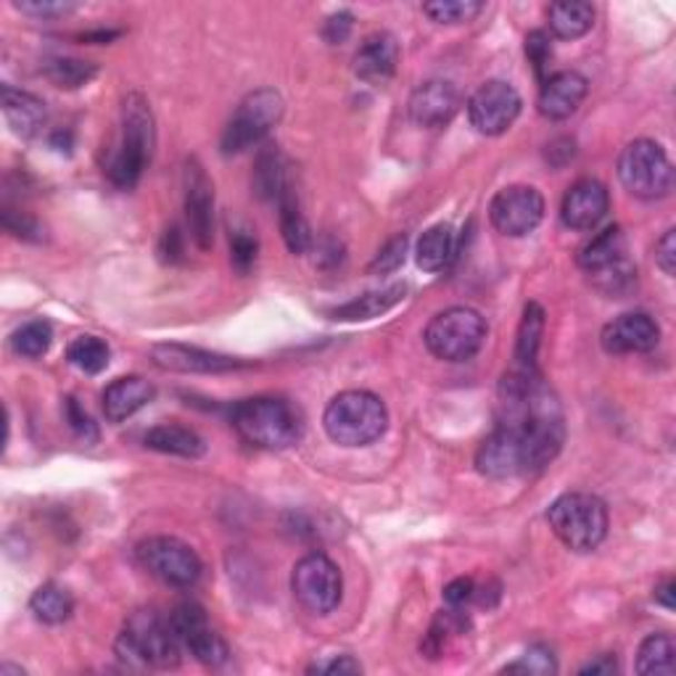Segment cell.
I'll return each mask as SVG.
<instances>
[{
	"label": "cell",
	"mask_w": 676,
	"mask_h": 676,
	"mask_svg": "<svg viewBox=\"0 0 676 676\" xmlns=\"http://www.w3.org/2000/svg\"><path fill=\"white\" fill-rule=\"evenodd\" d=\"M610 209L608 188L600 180H579L568 188L560 203V220L570 230H592Z\"/></svg>",
	"instance_id": "obj_18"
},
{
	"label": "cell",
	"mask_w": 676,
	"mask_h": 676,
	"mask_svg": "<svg viewBox=\"0 0 676 676\" xmlns=\"http://www.w3.org/2000/svg\"><path fill=\"white\" fill-rule=\"evenodd\" d=\"M138 560L167 587L188 589L201 579V558L193 547L175 537H151L138 545Z\"/></svg>",
	"instance_id": "obj_11"
},
{
	"label": "cell",
	"mask_w": 676,
	"mask_h": 676,
	"mask_svg": "<svg viewBox=\"0 0 676 676\" xmlns=\"http://www.w3.org/2000/svg\"><path fill=\"white\" fill-rule=\"evenodd\" d=\"M98 74V67L93 61L84 59H53L48 61L46 77L51 80L56 88L77 90L82 84H88Z\"/></svg>",
	"instance_id": "obj_36"
},
{
	"label": "cell",
	"mask_w": 676,
	"mask_h": 676,
	"mask_svg": "<svg viewBox=\"0 0 676 676\" xmlns=\"http://www.w3.org/2000/svg\"><path fill=\"white\" fill-rule=\"evenodd\" d=\"M589 284L605 296L622 299V296H629L637 288V267L629 262V257H624L618 262L603 267V270L589 272Z\"/></svg>",
	"instance_id": "obj_34"
},
{
	"label": "cell",
	"mask_w": 676,
	"mask_h": 676,
	"mask_svg": "<svg viewBox=\"0 0 676 676\" xmlns=\"http://www.w3.org/2000/svg\"><path fill=\"white\" fill-rule=\"evenodd\" d=\"M17 9L34 19H59L72 13L77 3H69V0H19Z\"/></svg>",
	"instance_id": "obj_44"
},
{
	"label": "cell",
	"mask_w": 676,
	"mask_h": 676,
	"mask_svg": "<svg viewBox=\"0 0 676 676\" xmlns=\"http://www.w3.org/2000/svg\"><path fill=\"white\" fill-rule=\"evenodd\" d=\"M407 286H389L384 288V291H370L365 296H357V299L347 301V305L330 309V317L334 320H347V322H357V320H372V317L386 315L389 309H394L399 305L401 299H405Z\"/></svg>",
	"instance_id": "obj_27"
},
{
	"label": "cell",
	"mask_w": 676,
	"mask_h": 676,
	"mask_svg": "<svg viewBox=\"0 0 676 676\" xmlns=\"http://www.w3.org/2000/svg\"><path fill=\"white\" fill-rule=\"evenodd\" d=\"M3 228L11 232V236L24 238V241H40L42 230L38 220H32L30 215L17 209H3Z\"/></svg>",
	"instance_id": "obj_45"
},
{
	"label": "cell",
	"mask_w": 676,
	"mask_h": 676,
	"mask_svg": "<svg viewBox=\"0 0 676 676\" xmlns=\"http://www.w3.org/2000/svg\"><path fill=\"white\" fill-rule=\"evenodd\" d=\"M518 90L505 80H489L470 96L468 119L481 136H503L520 115Z\"/></svg>",
	"instance_id": "obj_14"
},
{
	"label": "cell",
	"mask_w": 676,
	"mask_h": 676,
	"mask_svg": "<svg viewBox=\"0 0 676 676\" xmlns=\"http://www.w3.org/2000/svg\"><path fill=\"white\" fill-rule=\"evenodd\" d=\"M115 650L119 660L132 668H175L182 647L175 639L169 618H161L157 610H138L127 618Z\"/></svg>",
	"instance_id": "obj_5"
},
{
	"label": "cell",
	"mask_w": 676,
	"mask_h": 676,
	"mask_svg": "<svg viewBox=\"0 0 676 676\" xmlns=\"http://www.w3.org/2000/svg\"><path fill=\"white\" fill-rule=\"evenodd\" d=\"M169 626H172L175 639L182 650L201 660L203 666H222L228 660V645L220 634L211 629L207 610L199 603H180L169 613Z\"/></svg>",
	"instance_id": "obj_12"
},
{
	"label": "cell",
	"mask_w": 676,
	"mask_h": 676,
	"mask_svg": "<svg viewBox=\"0 0 676 676\" xmlns=\"http://www.w3.org/2000/svg\"><path fill=\"white\" fill-rule=\"evenodd\" d=\"M182 251H186V246H182V232L178 225H172V228H167L165 236H161L159 254L165 262L178 265V262H182Z\"/></svg>",
	"instance_id": "obj_49"
},
{
	"label": "cell",
	"mask_w": 676,
	"mask_h": 676,
	"mask_svg": "<svg viewBox=\"0 0 676 676\" xmlns=\"http://www.w3.org/2000/svg\"><path fill=\"white\" fill-rule=\"evenodd\" d=\"M455 257H457V236L453 225L439 222L422 232L418 241V251H415V259H418L420 270L441 272L455 262Z\"/></svg>",
	"instance_id": "obj_26"
},
{
	"label": "cell",
	"mask_w": 676,
	"mask_h": 676,
	"mask_svg": "<svg viewBox=\"0 0 676 676\" xmlns=\"http://www.w3.org/2000/svg\"><path fill=\"white\" fill-rule=\"evenodd\" d=\"M616 672H618V660L613 658V655H600V658H595L592 664L584 666L579 674H605V676H610Z\"/></svg>",
	"instance_id": "obj_52"
},
{
	"label": "cell",
	"mask_w": 676,
	"mask_h": 676,
	"mask_svg": "<svg viewBox=\"0 0 676 676\" xmlns=\"http://www.w3.org/2000/svg\"><path fill=\"white\" fill-rule=\"evenodd\" d=\"M600 341L608 355H645L658 347L660 328L650 315L626 312L603 328Z\"/></svg>",
	"instance_id": "obj_16"
},
{
	"label": "cell",
	"mask_w": 676,
	"mask_h": 676,
	"mask_svg": "<svg viewBox=\"0 0 676 676\" xmlns=\"http://www.w3.org/2000/svg\"><path fill=\"white\" fill-rule=\"evenodd\" d=\"M291 592L301 608L315 616H328L338 608L344 595L341 570L328 555L309 553L294 566Z\"/></svg>",
	"instance_id": "obj_10"
},
{
	"label": "cell",
	"mask_w": 676,
	"mask_h": 676,
	"mask_svg": "<svg viewBox=\"0 0 676 676\" xmlns=\"http://www.w3.org/2000/svg\"><path fill=\"white\" fill-rule=\"evenodd\" d=\"M153 146H157V127H153L151 103L146 101V96L130 93L122 103V138L106 161L109 180L122 190L136 188L153 157Z\"/></svg>",
	"instance_id": "obj_2"
},
{
	"label": "cell",
	"mask_w": 676,
	"mask_h": 676,
	"mask_svg": "<svg viewBox=\"0 0 676 676\" xmlns=\"http://www.w3.org/2000/svg\"><path fill=\"white\" fill-rule=\"evenodd\" d=\"M51 143L53 148H59V151H69V148H72V136H69V132H56Z\"/></svg>",
	"instance_id": "obj_54"
},
{
	"label": "cell",
	"mask_w": 676,
	"mask_h": 676,
	"mask_svg": "<svg viewBox=\"0 0 676 676\" xmlns=\"http://www.w3.org/2000/svg\"><path fill=\"white\" fill-rule=\"evenodd\" d=\"M186 217L190 238L207 251L215 241V186L196 159L186 167Z\"/></svg>",
	"instance_id": "obj_15"
},
{
	"label": "cell",
	"mask_w": 676,
	"mask_h": 676,
	"mask_svg": "<svg viewBox=\"0 0 676 676\" xmlns=\"http://www.w3.org/2000/svg\"><path fill=\"white\" fill-rule=\"evenodd\" d=\"M655 603L664 605L666 610L676 608V584H674V579H666L664 584H658V587H655Z\"/></svg>",
	"instance_id": "obj_53"
},
{
	"label": "cell",
	"mask_w": 676,
	"mask_h": 676,
	"mask_svg": "<svg viewBox=\"0 0 676 676\" xmlns=\"http://www.w3.org/2000/svg\"><path fill=\"white\" fill-rule=\"evenodd\" d=\"M526 56H528V63L534 67V72H537L539 80L545 82L547 63H549V59H553V46H549V34L545 30H534L526 34Z\"/></svg>",
	"instance_id": "obj_43"
},
{
	"label": "cell",
	"mask_w": 676,
	"mask_h": 676,
	"mask_svg": "<svg viewBox=\"0 0 676 676\" xmlns=\"http://www.w3.org/2000/svg\"><path fill=\"white\" fill-rule=\"evenodd\" d=\"M549 30L560 40H579L595 24V6L581 3V0H568V3H553L547 9Z\"/></svg>",
	"instance_id": "obj_28"
},
{
	"label": "cell",
	"mask_w": 676,
	"mask_h": 676,
	"mask_svg": "<svg viewBox=\"0 0 676 676\" xmlns=\"http://www.w3.org/2000/svg\"><path fill=\"white\" fill-rule=\"evenodd\" d=\"M618 180L637 199H664L674 188L672 159L655 140H632L618 157Z\"/></svg>",
	"instance_id": "obj_7"
},
{
	"label": "cell",
	"mask_w": 676,
	"mask_h": 676,
	"mask_svg": "<svg viewBox=\"0 0 676 676\" xmlns=\"http://www.w3.org/2000/svg\"><path fill=\"white\" fill-rule=\"evenodd\" d=\"M251 186H254V193H257L262 201H278L280 196L291 188L286 157L280 153L278 146H265L262 151L257 153Z\"/></svg>",
	"instance_id": "obj_24"
},
{
	"label": "cell",
	"mask_w": 676,
	"mask_h": 676,
	"mask_svg": "<svg viewBox=\"0 0 676 676\" xmlns=\"http://www.w3.org/2000/svg\"><path fill=\"white\" fill-rule=\"evenodd\" d=\"M322 426L330 441L341 447H368L389 428V410L384 399L370 391H341L328 401Z\"/></svg>",
	"instance_id": "obj_3"
},
{
	"label": "cell",
	"mask_w": 676,
	"mask_h": 676,
	"mask_svg": "<svg viewBox=\"0 0 676 676\" xmlns=\"http://www.w3.org/2000/svg\"><path fill=\"white\" fill-rule=\"evenodd\" d=\"M280 209V232H284V241L291 254H307L312 249V230L301 215L299 201H296L294 186L286 190L284 196L278 199Z\"/></svg>",
	"instance_id": "obj_32"
},
{
	"label": "cell",
	"mask_w": 676,
	"mask_h": 676,
	"mask_svg": "<svg viewBox=\"0 0 676 676\" xmlns=\"http://www.w3.org/2000/svg\"><path fill=\"white\" fill-rule=\"evenodd\" d=\"M457 109H460V90L449 80L422 82L420 88H415L410 103H407L412 122L426 127V130H439V127L453 122Z\"/></svg>",
	"instance_id": "obj_17"
},
{
	"label": "cell",
	"mask_w": 676,
	"mask_h": 676,
	"mask_svg": "<svg viewBox=\"0 0 676 676\" xmlns=\"http://www.w3.org/2000/svg\"><path fill=\"white\" fill-rule=\"evenodd\" d=\"M146 447L153 449V453L161 455H178L188 457V460H196L207 453V444L193 428L180 426V422H161V426H153L151 431L146 434Z\"/></svg>",
	"instance_id": "obj_25"
},
{
	"label": "cell",
	"mask_w": 676,
	"mask_h": 676,
	"mask_svg": "<svg viewBox=\"0 0 676 676\" xmlns=\"http://www.w3.org/2000/svg\"><path fill=\"white\" fill-rule=\"evenodd\" d=\"M655 262L664 270L668 278L676 272V230H666L664 238L655 243Z\"/></svg>",
	"instance_id": "obj_48"
},
{
	"label": "cell",
	"mask_w": 676,
	"mask_h": 676,
	"mask_svg": "<svg viewBox=\"0 0 676 676\" xmlns=\"http://www.w3.org/2000/svg\"><path fill=\"white\" fill-rule=\"evenodd\" d=\"M563 415H531V418L505 420L486 436L476 453V468L486 478H516L545 468L560 453Z\"/></svg>",
	"instance_id": "obj_1"
},
{
	"label": "cell",
	"mask_w": 676,
	"mask_h": 676,
	"mask_svg": "<svg viewBox=\"0 0 676 676\" xmlns=\"http://www.w3.org/2000/svg\"><path fill=\"white\" fill-rule=\"evenodd\" d=\"M626 257V241H624V232L618 225H610V228H605L603 232H597L592 241L584 246L579 254V265L584 272H597L603 270V267H608L613 262H618V259Z\"/></svg>",
	"instance_id": "obj_30"
},
{
	"label": "cell",
	"mask_w": 676,
	"mask_h": 676,
	"mask_svg": "<svg viewBox=\"0 0 676 676\" xmlns=\"http://www.w3.org/2000/svg\"><path fill=\"white\" fill-rule=\"evenodd\" d=\"M0 106H3V117L13 136L24 140L38 138L48 122L46 103L38 96L11 88V84H3V90H0Z\"/></svg>",
	"instance_id": "obj_22"
},
{
	"label": "cell",
	"mask_w": 676,
	"mask_h": 676,
	"mask_svg": "<svg viewBox=\"0 0 676 676\" xmlns=\"http://www.w3.org/2000/svg\"><path fill=\"white\" fill-rule=\"evenodd\" d=\"M499 597H503V592H499V584L497 581H486L484 587H476V595H474V603L481 605V608H495V605L499 603Z\"/></svg>",
	"instance_id": "obj_51"
},
{
	"label": "cell",
	"mask_w": 676,
	"mask_h": 676,
	"mask_svg": "<svg viewBox=\"0 0 676 676\" xmlns=\"http://www.w3.org/2000/svg\"><path fill=\"white\" fill-rule=\"evenodd\" d=\"M476 595V581L468 579V576H460V579L449 581L447 587H444V603L449 605V608H465L468 603H474Z\"/></svg>",
	"instance_id": "obj_47"
},
{
	"label": "cell",
	"mask_w": 676,
	"mask_h": 676,
	"mask_svg": "<svg viewBox=\"0 0 676 676\" xmlns=\"http://www.w3.org/2000/svg\"><path fill=\"white\" fill-rule=\"evenodd\" d=\"M481 11V0H434V3L422 6V13L431 17L436 24H465V21H474Z\"/></svg>",
	"instance_id": "obj_38"
},
{
	"label": "cell",
	"mask_w": 676,
	"mask_h": 676,
	"mask_svg": "<svg viewBox=\"0 0 676 676\" xmlns=\"http://www.w3.org/2000/svg\"><path fill=\"white\" fill-rule=\"evenodd\" d=\"M232 428L259 449H286L301 436V418L291 401L278 397L243 399L230 412Z\"/></svg>",
	"instance_id": "obj_4"
},
{
	"label": "cell",
	"mask_w": 676,
	"mask_h": 676,
	"mask_svg": "<svg viewBox=\"0 0 676 676\" xmlns=\"http://www.w3.org/2000/svg\"><path fill=\"white\" fill-rule=\"evenodd\" d=\"M109 344L98 336H80L69 344L67 359L74 365L77 370L88 372V376H98L109 368Z\"/></svg>",
	"instance_id": "obj_35"
},
{
	"label": "cell",
	"mask_w": 676,
	"mask_h": 676,
	"mask_svg": "<svg viewBox=\"0 0 676 676\" xmlns=\"http://www.w3.org/2000/svg\"><path fill=\"white\" fill-rule=\"evenodd\" d=\"M153 399V386L140 376H125L117 378L115 384L106 386L103 391V415L106 420L122 422L132 418L138 410H143L148 401Z\"/></svg>",
	"instance_id": "obj_23"
},
{
	"label": "cell",
	"mask_w": 676,
	"mask_h": 676,
	"mask_svg": "<svg viewBox=\"0 0 676 676\" xmlns=\"http://www.w3.org/2000/svg\"><path fill=\"white\" fill-rule=\"evenodd\" d=\"M507 674H531V676H547V674H555L558 672V664H555V655L549 647L545 645H537L531 647L524 658L516 660V664L505 666Z\"/></svg>",
	"instance_id": "obj_39"
},
{
	"label": "cell",
	"mask_w": 676,
	"mask_h": 676,
	"mask_svg": "<svg viewBox=\"0 0 676 676\" xmlns=\"http://www.w3.org/2000/svg\"><path fill=\"white\" fill-rule=\"evenodd\" d=\"M259 241L251 230H232L230 232V262L238 272L246 275L257 265Z\"/></svg>",
	"instance_id": "obj_40"
},
{
	"label": "cell",
	"mask_w": 676,
	"mask_h": 676,
	"mask_svg": "<svg viewBox=\"0 0 676 676\" xmlns=\"http://www.w3.org/2000/svg\"><path fill=\"white\" fill-rule=\"evenodd\" d=\"M407 259V236H397L391 241H386L384 249L376 254V259L370 262V275H389L397 272Z\"/></svg>",
	"instance_id": "obj_41"
},
{
	"label": "cell",
	"mask_w": 676,
	"mask_h": 676,
	"mask_svg": "<svg viewBox=\"0 0 676 676\" xmlns=\"http://www.w3.org/2000/svg\"><path fill=\"white\" fill-rule=\"evenodd\" d=\"M284 96L272 88H259L246 96L222 132L220 146L225 157L243 153L262 143L272 132V127H278L280 119H284Z\"/></svg>",
	"instance_id": "obj_9"
},
{
	"label": "cell",
	"mask_w": 676,
	"mask_h": 676,
	"mask_svg": "<svg viewBox=\"0 0 676 676\" xmlns=\"http://www.w3.org/2000/svg\"><path fill=\"white\" fill-rule=\"evenodd\" d=\"M51 344H53V328H51V322H46V320L24 322V326H21L17 334L11 336L13 351L27 359L42 357L48 349H51Z\"/></svg>",
	"instance_id": "obj_37"
},
{
	"label": "cell",
	"mask_w": 676,
	"mask_h": 676,
	"mask_svg": "<svg viewBox=\"0 0 676 676\" xmlns=\"http://www.w3.org/2000/svg\"><path fill=\"white\" fill-rule=\"evenodd\" d=\"M426 347L444 362H465L481 351L486 341V320L470 307H449L434 315L426 328Z\"/></svg>",
	"instance_id": "obj_8"
},
{
	"label": "cell",
	"mask_w": 676,
	"mask_h": 676,
	"mask_svg": "<svg viewBox=\"0 0 676 676\" xmlns=\"http://www.w3.org/2000/svg\"><path fill=\"white\" fill-rule=\"evenodd\" d=\"M63 420L69 422V428H72L74 436H80L84 444L98 441V428H96L93 418L82 410V405L74 397L63 399Z\"/></svg>",
	"instance_id": "obj_42"
},
{
	"label": "cell",
	"mask_w": 676,
	"mask_h": 676,
	"mask_svg": "<svg viewBox=\"0 0 676 676\" xmlns=\"http://www.w3.org/2000/svg\"><path fill=\"white\" fill-rule=\"evenodd\" d=\"M151 359L157 368L172 372H228L246 368L241 359L199 347H186V344H157V347H151Z\"/></svg>",
	"instance_id": "obj_19"
},
{
	"label": "cell",
	"mask_w": 676,
	"mask_h": 676,
	"mask_svg": "<svg viewBox=\"0 0 676 676\" xmlns=\"http://www.w3.org/2000/svg\"><path fill=\"white\" fill-rule=\"evenodd\" d=\"M351 27H355V17H351L349 11H338L322 24V38H326L330 46H341V42L349 40Z\"/></svg>",
	"instance_id": "obj_46"
},
{
	"label": "cell",
	"mask_w": 676,
	"mask_h": 676,
	"mask_svg": "<svg viewBox=\"0 0 676 676\" xmlns=\"http://www.w3.org/2000/svg\"><path fill=\"white\" fill-rule=\"evenodd\" d=\"M489 220L503 236L524 238L545 220V199L531 186H507L491 199Z\"/></svg>",
	"instance_id": "obj_13"
},
{
	"label": "cell",
	"mask_w": 676,
	"mask_h": 676,
	"mask_svg": "<svg viewBox=\"0 0 676 676\" xmlns=\"http://www.w3.org/2000/svg\"><path fill=\"white\" fill-rule=\"evenodd\" d=\"M312 672H320V674H362V666L357 664L351 655H341V658H334L328 660V664L322 666H315Z\"/></svg>",
	"instance_id": "obj_50"
},
{
	"label": "cell",
	"mask_w": 676,
	"mask_h": 676,
	"mask_svg": "<svg viewBox=\"0 0 676 676\" xmlns=\"http://www.w3.org/2000/svg\"><path fill=\"white\" fill-rule=\"evenodd\" d=\"M399 46L389 32L370 34L355 53V74L368 84H386L397 74Z\"/></svg>",
	"instance_id": "obj_21"
},
{
	"label": "cell",
	"mask_w": 676,
	"mask_h": 676,
	"mask_svg": "<svg viewBox=\"0 0 676 676\" xmlns=\"http://www.w3.org/2000/svg\"><path fill=\"white\" fill-rule=\"evenodd\" d=\"M549 528L574 553H592L608 537V507L587 491H568L549 505Z\"/></svg>",
	"instance_id": "obj_6"
},
{
	"label": "cell",
	"mask_w": 676,
	"mask_h": 676,
	"mask_svg": "<svg viewBox=\"0 0 676 676\" xmlns=\"http://www.w3.org/2000/svg\"><path fill=\"white\" fill-rule=\"evenodd\" d=\"M587 77L570 72V69L547 77L539 90V115L545 119H553V122H563V119L574 117L576 111H579L584 98H587Z\"/></svg>",
	"instance_id": "obj_20"
},
{
	"label": "cell",
	"mask_w": 676,
	"mask_h": 676,
	"mask_svg": "<svg viewBox=\"0 0 676 676\" xmlns=\"http://www.w3.org/2000/svg\"><path fill=\"white\" fill-rule=\"evenodd\" d=\"M676 647L668 634H650L637 650V674H674Z\"/></svg>",
	"instance_id": "obj_33"
},
{
	"label": "cell",
	"mask_w": 676,
	"mask_h": 676,
	"mask_svg": "<svg viewBox=\"0 0 676 676\" xmlns=\"http://www.w3.org/2000/svg\"><path fill=\"white\" fill-rule=\"evenodd\" d=\"M30 610L40 624L59 626L72 618L74 597H72V592H69L67 587H61V584L48 581V584H42V587L34 589V595L30 597Z\"/></svg>",
	"instance_id": "obj_29"
},
{
	"label": "cell",
	"mask_w": 676,
	"mask_h": 676,
	"mask_svg": "<svg viewBox=\"0 0 676 676\" xmlns=\"http://www.w3.org/2000/svg\"><path fill=\"white\" fill-rule=\"evenodd\" d=\"M541 334H545V309H541L537 301H531V305H526L524 317H520L516 338V368L537 370Z\"/></svg>",
	"instance_id": "obj_31"
}]
</instances>
